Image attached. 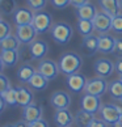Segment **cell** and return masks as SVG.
Segmentation results:
<instances>
[{
    "label": "cell",
    "instance_id": "cell-40",
    "mask_svg": "<svg viewBox=\"0 0 122 127\" xmlns=\"http://www.w3.org/2000/svg\"><path fill=\"white\" fill-rule=\"evenodd\" d=\"M116 65V72L120 75V76H122V58H118L117 59V62L114 63Z\"/></svg>",
    "mask_w": 122,
    "mask_h": 127
},
{
    "label": "cell",
    "instance_id": "cell-13",
    "mask_svg": "<svg viewBox=\"0 0 122 127\" xmlns=\"http://www.w3.org/2000/svg\"><path fill=\"white\" fill-rule=\"evenodd\" d=\"M102 106L100 97L92 96V95H84L80 100V107L81 110H85L88 113H92V114H96V113L100 111Z\"/></svg>",
    "mask_w": 122,
    "mask_h": 127
},
{
    "label": "cell",
    "instance_id": "cell-9",
    "mask_svg": "<svg viewBox=\"0 0 122 127\" xmlns=\"http://www.w3.org/2000/svg\"><path fill=\"white\" fill-rule=\"evenodd\" d=\"M50 103L55 110L68 109L71 106V96L64 91H57L50 96Z\"/></svg>",
    "mask_w": 122,
    "mask_h": 127
},
{
    "label": "cell",
    "instance_id": "cell-39",
    "mask_svg": "<svg viewBox=\"0 0 122 127\" xmlns=\"http://www.w3.org/2000/svg\"><path fill=\"white\" fill-rule=\"evenodd\" d=\"M87 3H89V0H71V5L75 8H80L83 5H85Z\"/></svg>",
    "mask_w": 122,
    "mask_h": 127
},
{
    "label": "cell",
    "instance_id": "cell-2",
    "mask_svg": "<svg viewBox=\"0 0 122 127\" xmlns=\"http://www.w3.org/2000/svg\"><path fill=\"white\" fill-rule=\"evenodd\" d=\"M50 34L51 38L55 43L58 45H66L71 41L72 35H74V29L72 26L67 24V22H55L50 29Z\"/></svg>",
    "mask_w": 122,
    "mask_h": 127
},
{
    "label": "cell",
    "instance_id": "cell-32",
    "mask_svg": "<svg viewBox=\"0 0 122 127\" xmlns=\"http://www.w3.org/2000/svg\"><path fill=\"white\" fill-rule=\"evenodd\" d=\"M12 34V26L8 21L3 20L0 21V41H3L4 38H7L8 35Z\"/></svg>",
    "mask_w": 122,
    "mask_h": 127
},
{
    "label": "cell",
    "instance_id": "cell-33",
    "mask_svg": "<svg viewBox=\"0 0 122 127\" xmlns=\"http://www.w3.org/2000/svg\"><path fill=\"white\" fill-rule=\"evenodd\" d=\"M112 30L118 34H122V13L112 18Z\"/></svg>",
    "mask_w": 122,
    "mask_h": 127
},
{
    "label": "cell",
    "instance_id": "cell-10",
    "mask_svg": "<svg viewBox=\"0 0 122 127\" xmlns=\"http://www.w3.org/2000/svg\"><path fill=\"white\" fill-rule=\"evenodd\" d=\"M87 81H88V80H87V77L84 76L83 73L76 72V73H74V75L67 76V79H66V85H67V88L71 92L80 93V92H83L84 89H85Z\"/></svg>",
    "mask_w": 122,
    "mask_h": 127
},
{
    "label": "cell",
    "instance_id": "cell-35",
    "mask_svg": "<svg viewBox=\"0 0 122 127\" xmlns=\"http://www.w3.org/2000/svg\"><path fill=\"white\" fill-rule=\"evenodd\" d=\"M50 1L53 4V7L57 9H64L71 4V0H50Z\"/></svg>",
    "mask_w": 122,
    "mask_h": 127
},
{
    "label": "cell",
    "instance_id": "cell-6",
    "mask_svg": "<svg viewBox=\"0 0 122 127\" xmlns=\"http://www.w3.org/2000/svg\"><path fill=\"white\" fill-rule=\"evenodd\" d=\"M93 71H95V73L98 77L106 79V77H110L113 75V72L116 71V65L110 59L101 58V59H97L95 62V64H93Z\"/></svg>",
    "mask_w": 122,
    "mask_h": 127
},
{
    "label": "cell",
    "instance_id": "cell-5",
    "mask_svg": "<svg viewBox=\"0 0 122 127\" xmlns=\"http://www.w3.org/2000/svg\"><path fill=\"white\" fill-rule=\"evenodd\" d=\"M37 71H38L41 75H43L47 80L57 79L58 73L60 72L58 63H55L54 60H50V59H42V60H40L38 67H37Z\"/></svg>",
    "mask_w": 122,
    "mask_h": 127
},
{
    "label": "cell",
    "instance_id": "cell-15",
    "mask_svg": "<svg viewBox=\"0 0 122 127\" xmlns=\"http://www.w3.org/2000/svg\"><path fill=\"white\" fill-rule=\"evenodd\" d=\"M92 22L95 26V30L98 32L100 34H106L109 30H112V17L104 12H97Z\"/></svg>",
    "mask_w": 122,
    "mask_h": 127
},
{
    "label": "cell",
    "instance_id": "cell-20",
    "mask_svg": "<svg viewBox=\"0 0 122 127\" xmlns=\"http://www.w3.org/2000/svg\"><path fill=\"white\" fill-rule=\"evenodd\" d=\"M81 49L84 50V53H85L88 56L95 55L97 51H98V37L95 35V34L83 37Z\"/></svg>",
    "mask_w": 122,
    "mask_h": 127
},
{
    "label": "cell",
    "instance_id": "cell-30",
    "mask_svg": "<svg viewBox=\"0 0 122 127\" xmlns=\"http://www.w3.org/2000/svg\"><path fill=\"white\" fill-rule=\"evenodd\" d=\"M78 30L83 37H87L93 34L95 26H93V22L89 20H78Z\"/></svg>",
    "mask_w": 122,
    "mask_h": 127
},
{
    "label": "cell",
    "instance_id": "cell-7",
    "mask_svg": "<svg viewBox=\"0 0 122 127\" xmlns=\"http://www.w3.org/2000/svg\"><path fill=\"white\" fill-rule=\"evenodd\" d=\"M37 30L33 28V25H20V26H16V30H15V35L18 38L21 45H28L29 46L33 41H36V37H37Z\"/></svg>",
    "mask_w": 122,
    "mask_h": 127
},
{
    "label": "cell",
    "instance_id": "cell-46",
    "mask_svg": "<svg viewBox=\"0 0 122 127\" xmlns=\"http://www.w3.org/2000/svg\"><path fill=\"white\" fill-rule=\"evenodd\" d=\"M0 21H3V17H1V13H0Z\"/></svg>",
    "mask_w": 122,
    "mask_h": 127
},
{
    "label": "cell",
    "instance_id": "cell-12",
    "mask_svg": "<svg viewBox=\"0 0 122 127\" xmlns=\"http://www.w3.org/2000/svg\"><path fill=\"white\" fill-rule=\"evenodd\" d=\"M42 115H43V107L37 102H33L29 106L22 109V119L26 121L28 123L42 119Z\"/></svg>",
    "mask_w": 122,
    "mask_h": 127
},
{
    "label": "cell",
    "instance_id": "cell-36",
    "mask_svg": "<svg viewBox=\"0 0 122 127\" xmlns=\"http://www.w3.org/2000/svg\"><path fill=\"white\" fill-rule=\"evenodd\" d=\"M118 58H122V38L116 39V46H114V53Z\"/></svg>",
    "mask_w": 122,
    "mask_h": 127
},
{
    "label": "cell",
    "instance_id": "cell-41",
    "mask_svg": "<svg viewBox=\"0 0 122 127\" xmlns=\"http://www.w3.org/2000/svg\"><path fill=\"white\" fill-rule=\"evenodd\" d=\"M15 125H16V127H29V123H28L26 121H24V119H21V121H17Z\"/></svg>",
    "mask_w": 122,
    "mask_h": 127
},
{
    "label": "cell",
    "instance_id": "cell-34",
    "mask_svg": "<svg viewBox=\"0 0 122 127\" xmlns=\"http://www.w3.org/2000/svg\"><path fill=\"white\" fill-rule=\"evenodd\" d=\"M11 81H9V79L5 76V75L0 73V95H1L3 92H5L8 88H11Z\"/></svg>",
    "mask_w": 122,
    "mask_h": 127
},
{
    "label": "cell",
    "instance_id": "cell-31",
    "mask_svg": "<svg viewBox=\"0 0 122 127\" xmlns=\"http://www.w3.org/2000/svg\"><path fill=\"white\" fill-rule=\"evenodd\" d=\"M28 8H30L33 12L43 11V8L47 5V0H25Z\"/></svg>",
    "mask_w": 122,
    "mask_h": 127
},
{
    "label": "cell",
    "instance_id": "cell-29",
    "mask_svg": "<svg viewBox=\"0 0 122 127\" xmlns=\"http://www.w3.org/2000/svg\"><path fill=\"white\" fill-rule=\"evenodd\" d=\"M17 11L16 0H1L0 1V13L4 16H13Z\"/></svg>",
    "mask_w": 122,
    "mask_h": 127
},
{
    "label": "cell",
    "instance_id": "cell-8",
    "mask_svg": "<svg viewBox=\"0 0 122 127\" xmlns=\"http://www.w3.org/2000/svg\"><path fill=\"white\" fill-rule=\"evenodd\" d=\"M49 51V45L45 41L36 39L28 46V53H29V58L33 60H42L46 56Z\"/></svg>",
    "mask_w": 122,
    "mask_h": 127
},
{
    "label": "cell",
    "instance_id": "cell-24",
    "mask_svg": "<svg viewBox=\"0 0 122 127\" xmlns=\"http://www.w3.org/2000/svg\"><path fill=\"white\" fill-rule=\"evenodd\" d=\"M95 119H96L95 114L88 113L85 110H81V109L75 114V125L78 127H89Z\"/></svg>",
    "mask_w": 122,
    "mask_h": 127
},
{
    "label": "cell",
    "instance_id": "cell-16",
    "mask_svg": "<svg viewBox=\"0 0 122 127\" xmlns=\"http://www.w3.org/2000/svg\"><path fill=\"white\" fill-rule=\"evenodd\" d=\"M54 122L58 127H71V125L75 123V115L68 109L55 110Z\"/></svg>",
    "mask_w": 122,
    "mask_h": 127
},
{
    "label": "cell",
    "instance_id": "cell-23",
    "mask_svg": "<svg viewBox=\"0 0 122 127\" xmlns=\"http://www.w3.org/2000/svg\"><path fill=\"white\" fill-rule=\"evenodd\" d=\"M76 16H78V20H89L92 21L95 16L97 15V8L95 4L92 3H87L85 5H83L80 8L76 9Z\"/></svg>",
    "mask_w": 122,
    "mask_h": 127
},
{
    "label": "cell",
    "instance_id": "cell-22",
    "mask_svg": "<svg viewBox=\"0 0 122 127\" xmlns=\"http://www.w3.org/2000/svg\"><path fill=\"white\" fill-rule=\"evenodd\" d=\"M21 53L20 50H1L0 51V59L5 67H15L20 60Z\"/></svg>",
    "mask_w": 122,
    "mask_h": 127
},
{
    "label": "cell",
    "instance_id": "cell-44",
    "mask_svg": "<svg viewBox=\"0 0 122 127\" xmlns=\"http://www.w3.org/2000/svg\"><path fill=\"white\" fill-rule=\"evenodd\" d=\"M4 67H5V65H4V63H3V60L0 59V73H1V71L4 69Z\"/></svg>",
    "mask_w": 122,
    "mask_h": 127
},
{
    "label": "cell",
    "instance_id": "cell-26",
    "mask_svg": "<svg viewBox=\"0 0 122 127\" xmlns=\"http://www.w3.org/2000/svg\"><path fill=\"white\" fill-rule=\"evenodd\" d=\"M109 95L112 97V100L114 101H121L122 100V81L118 80H113L109 83Z\"/></svg>",
    "mask_w": 122,
    "mask_h": 127
},
{
    "label": "cell",
    "instance_id": "cell-27",
    "mask_svg": "<svg viewBox=\"0 0 122 127\" xmlns=\"http://www.w3.org/2000/svg\"><path fill=\"white\" fill-rule=\"evenodd\" d=\"M20 45V41L15 34H11L3 41H0V49L1 50H18Z\"/></svg>",
    "mask_w": 122,
    "mask_h": 127
},
{
    "label": "cell",
    "instance_id": "cell-18",
    "mask_svg": "<svg viewBox=\"0 0 122 127\" xmlns=\"http://www.w3.org/2000/svg\"><path fill=\"white\" fill-rule=\"evenodd\" d=\"M16 91H17V103L22 109L34 102V95H33V92L29 88H26L24 85H18L16 87Z\"/></svg>",
    "mask_w": 122,
    "mask_h": 127
},
{
    "label": "cell",
    "instance_id": "cell-17",
    "mask_svg": "<svg viewBox=\"0 0 122 127\" xmlns=\"http://www.w3.org/2000/svg\"><path fill=\"white\" fill-rule=\"evenodd\" d=\"M116 39L110 34H100L98 35V53L101 54H113L114 53V46Z\"/></svg>",
    "mask_w": 122,
    "mask_h": 127
},
{
    "label": "cell",
    "instance_id": "cell-4",
    "mask_svg": "<svg viewBox=\"0 0 122 127\" xmlns=\"http://www.w3.org/2000/svg\"><path fill=\"white\" fill-rule=\"evenodd\" d=\"M32 25H33V28L37 30V33H38V34L46 33V32H49V30L51 29V26L54 25L53 16H51L49 12H45V11L36 12Z\"/></svg>",
    "mask_w": 122,
    "mask_h": 127
},
{
    "label": "cell",
    "instance_id": "cell-28",
    "mask_svg": "<svg viewBox=\"0 0 122 127\" xmlns=\"http://www.w3.org/2000/svg\"><path fill=\"white\" fill-rule=\"evenodd\" d=\"M1 97L4 102H5L7 106H17V91H16V87H11L8 88L5 92L1 93Z\"/></svg>",
    "mask_w": 122,
    "mask_h": 127
},
{
    "label": "cell",
    "instance_id": "cell-11",
    "mask_svg": "<svg viewBox=\"0 0 122 127\" xmlns=\"http://www.w3.org/2000/svg\"><path fill=\"white\" fill-rule=\"evenodd\" d=\"M100 115H101V119H104L108 125L113 126L117 123V121L120 119V111L117 110L116 107V103H105V105L101 106L100 109Z\"/></svg>",
    "mask_w": 122,
    "mask_h": 127
},
{
    "label": "cell",
    "instance_id": "cell-50",
    "mask_svg": "<svg viewBox=\"0 0 122 127\" xmlns=\"http://www.w3.org/2000/svg\"><path fill=\"white\" fill-rule=\"evenodd\" d=\"M0 1H1V0H0Z\"/></svg>",
    "mask_w": 122,
    "mask_h": 127
},
{
    "label": "cell",
    "instance_id": "cell-45",
    "mask_svg": "<svg viewBox=\"0 0 122 127\" xmlns=\"http://www.w3.org/2000/svg\"><path fill=\"white\" fill-rule=\"evenodd\" d=\"M4 127H16V125H13V123H8V125H5Z\"/></svg>",
    "mask_w": 122,
    "mask_h": 127
},
{
    "label": "cell",
    "instance_id": "cell-21",
    "mask_svg": "<svg viewBox=\"0 0 122 127\" xmlns=\"http://www.w3.org/2000/svg\"><path fill=\"white\" fill-rule=\"evenodd\" d=\"M36 72H37L36 67H33L30 63L25 62V63H22L20 67H18L16 76H17V80L20 83H22V84L26 83L28 84V83H29V80L33 77V75H34Z\"/></svg>",
    "mask_w": 122,
    "mask_h": 127
},
{
    "label": "cell",
    "instance_id": "cell-19",
    "mask_svg": "<svg viewBox=\"0 0 122 127\" xmlns=\"http://www.w3.org/2000/svg\"><path fill=\"white\" fill-rule=\"evenodd\" d=\"M101 12L106 13L112 18L121 13V0H98Z\"/></svg>",
    "mask_w": 122,
    "mask_h": 127
},
{
    "label": "cell",
    "instance_id": "cell-43",
    "mask_svg": "<svg viewBox=\"0 0 122 127\" xmlns=\"http://www.w3.org/2000/svg\"><path fill=\"white\" fill-rule=\"evenodd\" d=\"M113 127H122V115L120 117V119L117 121V123L113 125Z\"/></svg>",
    "mask_w": 122,
    "mask_h": 127
},
{
    "label": "cell",
    "instance_id": "cell-38",
    "mask_svg": "<svg viewBox=\"0 0 122 127\" xmlns=\"http://www.w3.org/2000/svg\"><path fill=\"white\" fill-rule=\"evenodd\" d=\"M108 126H109V125H108L104 119H101V118H96V119L91 123V126H89V127H108Z\"/></svg>",
    "mask_w": 122,
    "mask_h": 127
},
{
    "label": "cell",
    "instance_id": "cell-49",
    "mask_svg": "<svg viewBox=\"0 0 122 127\" xmlns=\"http://www.w3.org/2000/svg\"><path fill=\"white\" fill-rule=\"evenodd\" d=\"M121 102H122V100H121Z\"/></svg>",
    "mask_w": 122,
    "mask_h": 127
},
{
    "label": "cell",
    "instance_id": "cell-14",
    "mask_svg": "<svg viewBox=\"0 0 122 127\" xmlns=\"http://www.w3.org/2000/svg\"><path fill=\"white\" fill-rule=\"evenodd\" d=\"M34 13L36 12H33L30 8L21 7V8H17V11L13 13L12 20L16 24V26L30 25L32 22H33V18H34Z\"/></svg>",
    "mask_w": 122,
    "mask_h": 127
},
{
    "label": "cell",
    "instance_id": "cell-47",
    "mask_svg": "<svg viewBox=\"0 0 122 127\" xmlns=\"http://www.w3.org/2000/svg\"><path fill=\"white\" fill-rule=\"evenodd\" d=\"M121 9H122V0H121Z\"/></svg>",
    "mask_w": 122,
    "mask_h": 127
},
{
    "label": "cell",
    "instance_id": "cell-37",
    "mask_svg": "<svg viewBox=\"0 0 122 127\" xmlns=\"http://www.w3.org/2000/svg\"><path fill=\"white\" fill-rule=\"evenodd\" d=\"M29 127H49V123L46 119H38L36 122H32V123H29Z\"/></svg>",
    "mask_w": 122,
    "mask_h": 127
},
{
    "label": "cell",
    "instance_id": "cell-3",
    "mask_svg": "<svg viewBox=\"0 0 122 127\" xmlns=\"http://www.w3.org/2000/svg\"><path fill=\"white\" fill-rule=\"evenodd\" d=\"M108 89H109V83L106 81V79L96 76V77L89 79L87 81V85H85L84 92H85L87 95L101 97V96H104L105 93L108 92Z\"/></svg>",
    "mask_w": 122,
    "mask_h": 127
},
{
    "label": "cell",
    "instance_id": "cell-42",
    "mask_svg": "<svg viewBox=\"0 0 122 127\" xmlns=\"http://www.w3.org/2000/svg\"><path fill=\"white\" fill-rule=\"evenodd\" d=\"M5 102H4V100H3V97H1V95H0V113H1L4 109H5Z\"/></svg>",
    "mask_w": 122,
    "mask_h": 127
},
{
    "label": "cell",
    "instance_id": "cell-48",
    "mask_svg": "<svg viewBox=\"0 0 122 127\" xmlns=\"http://www.w3.org/2000/svg\"><path fill=\"white\" fill-rule=\"evenodd\" d=\"M120 80H121V81H122V76H120Z\"/></svg>",
    "mask_w": 122,
    "mask_h": 127
},
{
    "label": "cell",
    "instance_id": "cell-25",
    "mask_svg": "<svg viewBox=\"0 0 122 127\" xmlns=\"http://www.w3.org/2000/svg\"><path fill=\"white\" fill-rule=\"evenodd\" d=\"M49 81L43 75H41L38 71H37L34 75H33V77L29 80V87L33 89V91H45L46 88L49 87Z\"/></svg>",
    "mask_w": 122,
    "mask_h": 127
},
{
    "label": "cell",
    "instance_id": "cell-1",
    "mask_svg": "<svg viewBox=\"0 0 122 127\" xmlns=\"http://www.w3.org/2000/svg\"><path fill=\"white\" fill-rule=\"evenodd\" d=\"M58 65H59V71L66 76L74 75L80 71L81 65H83V58L78 53L74 51H68L60 55V58L58 60Z\"/></svg>",
    "mask_w": 122,
    "mask_h": 127
}]
</instances>
